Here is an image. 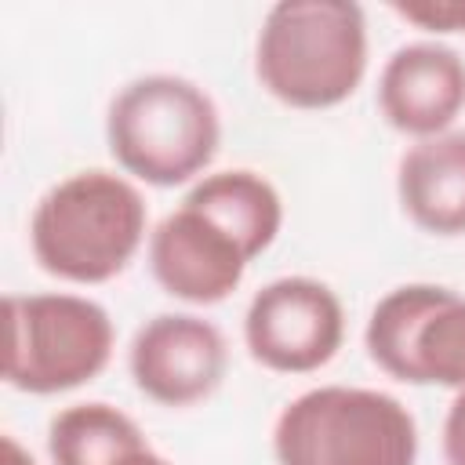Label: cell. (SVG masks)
I'll list each match as a JSON object with an SVG mask.
<instances>
[{"label":"cell","mask_w":465,"mask_h":465,"mask_svg":"<svg viewBox=\"0 0 465 465\" xmlns=\"http://www.w3.org/2000/svg\"><path fill=\"white\" fill-rule=\"evenodd\" d=\"M254 73L262 87L294 109L345 102L367 73V18L352 0H280L269 7Z\"/></svg>","instance_id":"cell-1"},{"label":"cell","mask_w":465,"mask_h":465,"mask_svg":"<svg viewBox=\"0 0 465 465\" xmlns=\"http://www.w3.org/2000/svg\"><path fill=\"white\" fill-rule=\"evenodd\" d=\"M145 240V200L113 171H76L51 185L29 218L33 258L69 283H105Z\"/></svg>","instance_id":"cell-2"},{"label":"cell","mask_w":465,"mask_h":465,"mask_svg":"<svg viewBox=\"0 0 465 465\" xmlns=\"http://www.w3.org/2000/svg\"><path fill=\"white\" fill-rule=\"evenodd\" d=\"M105 142L127 174L167 189L196 178L214 160L222 124L200 84L149 73L120 87L109 102Z\"/></svg>","instance_id":"cell-3"},{"label":"cell","mask_w":465,"mask_h":465,"mask_svg":"<svg viewBox=\"0 0 465 465\" xmlns=\"http://www.w3.org/2000/svg\"><path fill=\"white\" fill-rule=\"evenodd\" d=\"M280 465H414V414L389 392L320 385L294 396L272 429Z\"/></svg>","instance_id":"cell-4"},{"label":"cell","mask_w":465,"mask_h":465,"mask_svg":"<svg viewBox=\"0 0 465 465\" xmlns=\"http://www.w3.org/2000/svg\"><path fill=\"white\" fill-rule=\"evenodd\" d=\"M4 381L54 396L98 378L113 356L109 312L80 294H7Z\"/></svg>","instance_id":"cell-5"},{"label":"cell","mask_w":465,"mask_h":465,"mask_svg":"<svg viewBox=\"0 0 465 465\" xmlns=\"http://www.w3.org/2000/svg\"><path fill=\"white\" fill-rule=\"evenodd\" d=\"M371 360L407 385L465 389V298L440 283L389 291L363 331Z\"/></svg>","instance_id":"cell-6"},{"label":"cell","mask_w":465,"mask_h":465,"mask_svg":"<svg viewBox=\"0 0 465 465\" xmlns=\"http://www.w3.org/2000/svg\"><path fill=\"white\" fill-rule=\"evenodd\" d=\"M345 338L338 294L312 276L265 283L243 316L247 352L280 374H309L334 360Z\"/></svg>","instance_id":"cell-7"},{"label":"cell","mask_w":465,"mask_h":465,"mask_svg":"<svg viewBox=\"0 0 465 465\" xmlns=\"http://www.w3.org/2000/svg\"><path fill=\"white\" fill-rule=\"evenodd\" d=\"M134 385L163 407L207 400L229 367L222 331L193 312H160L145 320L127 352Z\"/></svg>","instance_id":"cell-8"},{"label":"cell","mask_w":465,"mask_h":465,"mask_svg":"<svg viewBox=\"0 0 465 465\" xmlns=\"http://www.w3.org/2000/svg\"><path fill=\"white\" fill-rule=\"evenodd\" d=\"M247 265L251 254L243 243L185 200L149 236V269L156 283L171 298L193 305H214L229 298L240 287Z\"/></svg>","instance_id":"cell-9"},{"label":"cell","mask_w":465,"mask_h":465,"mask_svg":"<svg viewBox=\"0 0 465 465\" xmlns=\"http://www.w3.org/2000/svg\"><path fill=\"white\" fill-rule=\"evenodd\" d=\"M465 105V58L432 40L403 44L378 76V109L400 134L436 138Z\"/></svg>","instance_id":"cell-10"},{"label":"cell","mask_w":465,"mask_h":465,"mask_svg":"<svg viewBox=\"0 0 465 465\" xmlns=\"http://www.w3.org/2000/svg\"><path fill=\"white\" fill-rule=\"evenodd\" d=\"M396 193L407 218L432 236L465 232V134L443 131L400 156Z\"/></svg>","instance_id":"cell-11"},{"label":"cell","mask_w":465,"mask_h":465,"mask_svg":"<svg viewBox=\"0 0 465 465\" xmlns=\"http://www.w3.org/2000/svg\"><path fill=\"white\" fill-rule=\"evenodd\" d=\"M185 203L200 207L222 229H229L251 258H258L276 240V232L283 225V203H280V193L272 189V182H265L262 174L243 171V167L200 178L185 193Z\"/></svg>","instance_id":"cell-12"},{"label":"cell","mask_w":465,"mask_h":465,"mask_svg":"<svg viewBox=\"0 0 465 465\" xmlns=\"http://www.w3.org/2000/svg\"><path fill=\"white\" fill-rule=\"evenodd\" d=\"M138 440L145 436L134 418L109 403H73L47 425V450L54 465H105Z\"/></svg>","instance_id":"cell-13"},{"label":"cell","mask_w":465,"mask_h":465,"mask_svg":"<svg viewBox=\"0 0 465 465\" xmlns=\"http://www.w3.org/2000/svg\"><path fill=\"white\" fill-rule=\"evenodd\" d=\"M392 11L429 33H465V0H407Z\"/></svg>","instance_id":"cell-14"},{"label":"cell","mask_w":465,"mask_h":465,"mask_svg":"<svg viewBox=\"0 0 465 465\" xmlns=\"http://www.w3.org/2000/svg\"><path fill=\"white\" fill-rule=\"evenodd\" d=\"M443 458L447 465H465V389H458L443 421Z\"/></svg>","instance_id":"cell-15"},{"label":"cell","mask_w":465,"mask_h":465,"mask_svg":"<svg viewBox=\"0 0 465 465\" xmlns=\"http://www.w3.org/2000/svg\"><path fill=\"white\" fill-rule=\"evenodd\" d=\"M105 465H171L163 454H156L145 440H138V443H131V447H124L116 458H109Z\"/></svg>","instance_id":"cell-16"},{"label":"cell","mask_w":465,"mask_h":465,"mask_svg":"<svg viewBox=\"0 0 465 465\" xmlns=\"http://www.w3.org/2000/svg\"><path fill=\"white\" fill-rule=\"evenodd\" d=\"M0 465H36V461L22 450V443L15 436H4V461Z\"/></svg>","instance_id":"cell-17"}]
</instances>
